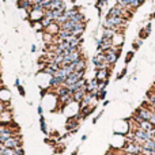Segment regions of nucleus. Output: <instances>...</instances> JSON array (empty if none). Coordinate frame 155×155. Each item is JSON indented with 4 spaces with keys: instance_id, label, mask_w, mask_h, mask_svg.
<instances>
[{
    "instance_id": "f257e3e1",
    "label": "nucleus",
    "mask_w": 155,
    "mask_h": 155,
    "mask_svg": "<svg viewBox=\"0 0 155 155\" xmlns=\"http://www.w3.org/2000/svg\"><path fill=\"white\" fill-rule=\"evenodd\" d=\"M121 151H124V153H129V154H139V155H142L143 148H142V146H140V144H136L135 142H128V140H127L125 144L121 147Z\"/></svg>"
},
{
    "instance_id": "9d476101",
    "label": "nucleus",
    "mask_w": 155,
    "mask_h": 155,
    "mask_svg": "<svg viewBox=\"0 0 155 155\" xmlns=\"http://www.w3.org/2000/svg\"><path fill=\"white\" fill-rule=\"evenodd\" d=\"M59 31H60V26L56 23V22H52V23L49 25L45 30H44V33H49V34H52L53 37L54 35H57V33Z\"/></svg>"
},
{
    "instance_id": "f3484780",
    "label": "nucleus",
    "mask_w": 155,
    "mask_h": 155,
    "mask_svg": "<svg viewBox=\"0 0 155 155\" xmlns=\"http://www.w3.org/2000/svg\"><path fill=\"white\" fill-rule=\"evenodd\" d=\"M146 101L150 102L153 106H155V91L151 88L150 91H147V94H146Z\"/></svg>"
},
{
    "instance_id": "7c9ffc66",
    "label": "nucleus",
    "mask_w": 155,
    "mask_h": 155,
    "mask_svg": "<svg viewBox=\"0 0 155 155\" xmlns=\"http://www.w3.org/2000/svg\"><path fill=\"white\" fill-rule=\"evenodd\" d=\"M150 121L153 123V125L155 127V114H153V117H151V120H150Z\"/></svg>"
},
{
    "instance_id": "72a5a7b5",
    "label": "nucleus",
    "mask_w": 155,
    "mask_h": 155,
    "mask_svg": "<svg viewBox=\"0 0 155 155\" xmlns=\"http://www.w3.org/2000/svg\"><path fill=\"white\" fill-rule=\"evenodd\" d=\"M153 19H155V11L150 15V21H153Z\"/></svg>"
},
{
    "instance_id": "1a4fd4ad",
    "label": "nucleus",
    "mask_w": 155,
    "mask_h": 155,
    "mask_svg": "<svg viewBox=\"0 0 155 155\" xmlns=\"http://www.w3.org/2000/svg\"><path fill=\"white\" fill-rule=\"evenodd\" d=\"M98 80L95 78H93L91 80H88L86 84V93H93V91H98Z\"/></svg>"
},
{
    "instance_id": "2eb2a0df",
    "label": "nucleus",
    "mask_w": 155,
    "mask_h": 155,
    "mask_svg": "<svg viewBox=\"0 0 155 155\" xmlns=\"http://www.w3.org/2000/svg\"><path fill=\"white\" fill-rule=\"evenodd\" d=\"M137 127H139L140 129H143V131H147V132H150L151 129L154 128L153 123H151V121H147V120H143L142 123L137 124Z\"/></svg>"
},
{
    "instance_id": "473e14b6",
    "label": "nucleus",
    "mask_w": 155,
    "mask_h": 155,
    "mask_svg": "<svg viewBox=\"0 0 155 155\" xmlns=\"http://www.w3.org/2000/svg\"><path fill=\"white\" fill-rule=\"evenodd\" d=\"M15 86H16V87H18V86H21V82H19V79H18V78H16V79H15Z\"/></svg>"
},
{
    "instance_id": "9b49d317",
    "label": "nucleus",
    "mask_w": 155,
    "mask_h": 155,
    "mask_svg": "<svg viewBox=\"0 0 155 155\" xmlns=\"http://www.w3.org/2000/svg\"><path fill=\"white\" fill-rule=\"evenodd\" d=\"M63 84H64V79H60V78H56V76H51V79H49V87L51 88L60 87Z\"/></svg>"
},
{
    "instance_id": "dca6fc26",
    "label": "nucleus",
    "mask_w": 155,
    "mask_h": 155,
    "mask_svg": "<svg viewBox=\"0 0 155 155\" xmlns=\"http://www.w3.org/2000/svg\"><path fill=\"white\" fill-rule=\"evenodd\" d=\"M116 34H117V31H116V30H113V29H104V30H102V35H101V37L113 40V38L116 37Z\"/></svg>"
},
{
    "instance_id": "4be33fe9",
    "label": "nucleus",
    "mask_w": 155,
    "mask_h": 155,
    "mask_svg": "<svg viewBox=\"0 0 155 155\" xmlns=\"http://www.w3.org/2000/svg\"><path fill=\"white\" fill-rule=\"evenodd\" d=\"M106 98V90H99L98 91V95H97V99L98 101H102V99Z\"/></svg>"
},
{
    "instance_id": "412c9836",
    "label": "nucleus",
    "mask_w": 155,
    "mask_h": 155,
    "mask_svg": "<svg viewBox=\"0 0 155 155\" xmlns=\"http://www.w3.org/2000/svg\"><path fill=\"white\" fill-rule=\"evenodd\" d=\"M143 44V40H140V38H137L136 41H134V44H132V48L135 49V51H137V49L140 48V45Z\"/></svg>"
},
{
    "instance_id": "f03ea898",
    "label": "nucleus",
    "mask_w": 155,
    "mask_h": 155,
    "mask_svg": "<svg viewBox=\"0 0 155 155\" xmlns=\"http://www.w3.org/2000/svg\"><path fill=\"white\" fill-rule=\"evenodd\" d=\"M79 120H82L79 114H78L76 117L75 116H74V117H70L67 120V123H65V129L70 131V134H76L78 128H79Z\"/></svg>"
},
{
    "instance_id": "2f4dec72",
    "label": "nucleus",
    "mask_w": 155,
    "mask_h": 155,
    "mask_svg": "<svg viewBox=\"0 0 155 155\" xmlns=\"http://www.w3.org/2000/svg\"><path fill=\"white\" fill-rule=\"evenodd\" d=\"M35 51H37V46H35V45H31V53H34Z\"/></svg>"
},
{
    "instance_id": "423d86ee",
    "label": "nucleus",
    "mask_w": 155,
    "mask_h": 155,
    "mask_svg": "<svg viewBox=\"0 0 155 155\" xmlns=\"http://www.w3.org/2000/svg\"><path fill=\"white\" fill-rule=\"evenodd\" d=\"M3 146L7 148H16V147H22V136L21 135H16V136H12L10 139H7Z\"/></svg>"
},
{
    "instance_id": "4c0bfd02",
    "label": "nucleus",
    "mask_w": 155,
    "mask_h": 155,
    "mask_svg": "<svg viewBox=\"0 0 155 155\" xmlns=\"http://www.w3.org/2000/svg\"><path fill=\"white\" fill-rule=\"evenodd\" d=\"M52 155H57V154H52Z\"/></svg>"
},
{
    "instance_id": "ea45409f",
    "label": "nucleus",
    "mask_w": 155,
    "mask_h": 155,
    "mask_svg": "<svg viewBox=\"0 0 155 155\" xmlns=\"http://www.w3.org/2000/svg\"><path fill=\"white\" fill-rule=\"evenodd\" d=\"M3 2H4V0H3Z\"/></svg>"
},
{
    "instance_id": "cd10ccee",
    "label": "nucleus",
    "mask_w": 155,
    "mask_h": 155,
    "mask_svg": "<svg viewBox=\"0 0 155 155\" xmlns=\"http://www.w3.org/2000/svg\"><path fill=\"white\" fill-rule=\"evenodd\" d=\"M105 155H120V151H113V150H109Z\"/></svg>"
},
{
    "instance_id": "f8f14e48",
    "label": "nucleus",
    "mask_w": 155,
    "mask_h": 155,
    "mask_svg": "<svg viewBox=\"0 0 155 155\" xmlns=\"http://www.w3.org/2000/svg\"><path fill=\"white\" fill-rule=\"evenodd\" d=\"M86 95V88H82V90H78L75 93L72 94V101L76 102V104H80L82 102V99L84 98Z\"/></svg>"
},
{
    "instance_id": "6e6552de",
    "label": "nucleus",
    "mask_w": 155,
    "mask_h": 155,
    "mask_svg": "<svg viewBox=\"0 0 155 155\" xmlns=\"http://www.w3.org/2000/svg\"><path fill=\"white\" fill-rule=\"evenodd\" d=\"M75 64V71H78V72H80V71H86L87 70V60H86V57H80L78 61L74 63Z\"/></svg>"
},
{
    "instance_id": "4468645a",
    "label": "nucleus",
    "mask_w": 155,
    "mask_h": 155,
    "mask_svg": "<svg viewBox=\"0 0 155 155\" xmlns=\"http://www.w3.org/2000/svg\"><path fill=\"white\" fill-rule=\"evenodd\" d=\"M31 4L33 3L30 2V0H18V3H16L18 8H21V10H26V11H29L30 8H31Z\"/></svg>"
},
{
    "instance_id": "ddd939ff",
    "label": "nucleus",
    "mask_w": 155,
    "mask_h": 155,
    "mask_svg": "<svg viewBox=\"0 0 155 155\" xmlns=\"http://www.w3.org/2000/svg\"><path fill=\"white\" fill-rule=\"evenodd\" d=\"M151 27H153V25H151V22H148V23H147V26H146V27H143V29L140 30V33H139V38H140V40H143V41H144L146 38H147L148 35H150Z\"/></svg>"
},
{
    "instance_id": "aec40b11",
    "label": "nucleus",
    "mask_w": 155,
    "mask_h": 155,
    "mask_svg": "<svg viewBox=\"0 0 155 155\" xmlns=\"http://www.w3.org/2000/svg\"><path fill=\"white\" fill-rule=\"evenodd\" d=\"M135 57V52L134 51H131V52H128L127 53V56H125V64H129V63L132 61V59Z\"/></svg>"
},
{
    "instance_id": "7ed1b4c3",
    "label": "nucleus",
    "mask_w": 155,
    "mask_h": 155,
    "mask_svg": "<svg viewBox=\"0 0 155 155\" xmlns=\"http://www.w3.org/2000/svg\"><path fill=\"white\" fill-rule=\"evenodd\" d=\"M84 74H86V71H80V72L74 71V72H71L70 75H68L67 79H65L64 86H65V87H68V86H71V84H75L76 82H79L80 79H83V78H84Z\"/></svg>"
},
{
    "instance_id": "f704fd0d",
    "label": "nucleus",
    "mask_w": 155,
    "mask_h": 155,
    "mask_svg": "<svg viewBox=\"0 0 155 155\" xmlns=\"http://www.w3.org/2000/svg\"><path fill=\"white\" fill-rule=\"evenodd\" d=\"M86 139H87V135H83V136H82V142H84Z\"/></svg>"
},
{
    "instance_id": "b1692460",
    "label": "nucleus",
    "mask_w": 155,
    "mask_h": 155,
    "mask_svg": "<svg viewBox=\"0 0 155 155\" xmlns=\"http://www.w3.org/2000/svg\"><path fill=\"white\" fill-rule=\"evenodd\" d=\"M107 2H109V0H97V4H95V7L99 10V8H102V5H104V4H106Z\"/></svg>"
},
{
    "instance_id": "58836bf2",
    "label": "nucleus",
    "mask_w": 155,
    "mask_h": 155,
    "mask_svg": "<svg viewBox=\"0 0 155 155\" xmlns=\"http://www.w3.org/2000/svg\"><path fill=\"white\" fill-rule=\"evenodd\" d=\"M154 84H155V82H154Z\"/></svg>"
},
{
    "instance_id": "5701e85b",
    "label": "nucleus",
    "mask_w": 155,
    "mask_h": 155,
    "mask_svg": "<svg viewBox=\"0 0 155 155\" xmlns=\"http://www.w3.org/2000/svg\"><path fill=\"white\" fill-rule=\"evenodd\" d=\"M109 83V80H102V82L98 83V91L99 90H106V86Z\"/></svg>"
},
{
    "instance_id": "6ab92c4d",
    "label": "nucleus",
    "mask_w": 155,
    "mask_h": 155,
    "mask_svg": "<svg viewBox=\"0 0 155 155\" xmlns=\"http://www.w3.org/2000/svg\"><path fill=\"white\" fill-rule=\"evenodd\" d=\"M41 25H42V27H44V30H45L46 29V27H48L49 26V25H51L52 23V22H53V21H51V19H49V18H45V16H44V18L42 19H41Z\"/></svg>"
},
{
    "instance_id": "393cba45",
    "label": "nucleus",
    "mask_w": 155,
    "mask_h": 155,
    "mask_svg": "<svg viewBox=\"0 0 155 155\" xmlns=\"http://www.w3.org/2000/svg\"><path fill=\"white\" fill-rule=\"evenodd\" d=\"M127 72H128V70H127V67H125V68H123V71H121V72H120V74H118V75H117V80L123 79V78L127 75Z\"/></svg>"
},
{
    "instance_id": "20e7f679",
    "label": "nucleus",
    "mask_w": 155,
    "mask_h": 155,
    "mask_svg": "<svg viewBox=\"0 0 155 155\" xmlns=\"http://www.w3.org/2000/svg\"><path fill=\"white\" fill-rule=\"evenodd\" d=\"M105 53V57H106V63L110 64L112 67H114V64L117 63L118 57H120L121 52H117V51H113V49H109V51L104 52Z\"/></svg>"
},
{
    "instance_id": "a878e982",
    "label": "nucleus",
    "mask_w": 155,
    "mask_h": 155,
    "mask_svg": "<svg viewBox=\"0 0 155 155\" xmlns=\"http://www.w3.org/2000/svg\"><path fill=\"white\" fill-rule=\"evenodd\" d=\"M18 91H19V94H21V97H26V91H25V88H23V86H18Z\"/></svg>"
},
{
    "instance_id": "c9c22d12",
    "label": "nucleus",
    "mask_w": 155,
    "mask_h": 155,
    "mask_svg": "<svg viewBox=\"0 0 155 155\" xmlns=\"http://www.w3.org/2000/svg\"><path fill=\"white\" fill-rule=\"evenodd\" d=\"M109 105V101H104V106H107Z\"/></svg>"
},
{
    "instance_id": "0eeeda50",
    "label": "nucleus",
    "mask_w": 155,
    "mask_h": 155,
    "mask_svg": "<svg viewBox=\"0 0 155 155\" xmlns=\"http://www.w3.org/2000/svg\"><path fill=\"white\" fill-rule=\"evenodd\" d=\"M113 68H107V70H97L95 72V79L98 82H102V80H109L110 74H112Z\"/></svg>"
},
{
    "instance_id": "e433bc0d",
    "label": "nucleus",
    "mask_w": 155,
    "mask_h": 155,
    "mask_svg": "<svg viewBox=\"0 0 155 155\" xmlns=\"http://www.w3.org/2000/svg\"><path fill=\"white\" fill-rule=\"evenodd\" d=\"M71 155H78V148H76V150H75V151H74V153H72V154H71Z\"/></svg>"
},
{
    "instance_id": "c756f323",
    "label": "nucleus",
    "mask_w": 155,
    "mask_h": 155,
    "mask_svg": "<svg viewBox=\"0 0 155 155\" xmlns=\"http://www.w3.org/2000/svg\"><path fill=\"white\" fill-rule=\"evenodd\" d=\"M120 155H139V154H129V153H124V151L120 150Z\"/></svg>"
},
{
    "instance_id": "bb28decb",
    "label": "nucleus",
    "mask_w": 155,
    "mask_h": 155,
    "mask_svg": "<svg viewBox=\"0 0 155 155\" xmlns=\"http://www.w3.org/2000/svg\"><path fill=\"white\" fill-rule=\"evenodd\" d=\"M102 114H104V110H102V112H99V113H98V116H95V117H94V118H93V124H95V123H97V121H98V120H99V118H101V117H102Z\"/></svg>"
},
{
    "instance_id": "a211bd4d",
    "label": "nucleus",
    "mask_w": 155,
    "mask_h": 155,
    "mask_svg": "<svg viewBox=\"0 0 155 155\" xmlns=\"http://www.w3.org/2000/svg\"><path fill=\"white\" fill-rule=\"evenodd\" d=\"M40 127H41V131L44 132L45 135H48V128H46V121L44 116H40Z\"/></svg>"
},
{
    "instance_id": "39448f33",
    "label": "nucleus",
    "mask_w": 155,
    "mask_h": 155,
    "mask_svg": "<svg viewBox=\"0 0 155 155\" xmlns=\"http://www.w3.org/2000/svg\"><path fill=\"white\" fill-rule=\"evenodd\" d=\"M134 114H135V116H137V117H140L142 120H147V121H150L154 113L151 112L150 109H146V107H143V106H139V107H136V109H135Z\"/></svg>"
},
{
    "instance_id": "c85d7f7f",
    "label": "nucleus",
    "mask_w": 155,
    "mask_h": 155,
    "mask_svg": "<svg viewBox=\"0 0 155 155\" xmlns=\"http://www.w3.org/2000/svg\"><path fill=\"white\" fill-rule=\"evenodd\" d=\"M37 113L40 116H42V113H44V109H42V105H40V106L37 107Z\"/></svg>"
}]
</instances>
